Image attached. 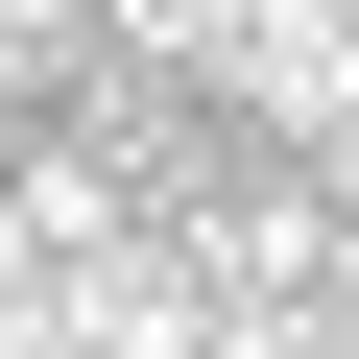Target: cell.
<instances>
[{"label":"cell","instance_id":"obj_1","mask_svg":"<svg viewBox=\"0 0 359 359\" xmlns=\"http://www.w3.org/2000/svg\"><path fill=\"white\" fill-rule=\"evenodd\" d=\"M120 25H144V48H240V0H120Z\"/></svg>","mask_w":359,"mask_h":359}]
</instances>
